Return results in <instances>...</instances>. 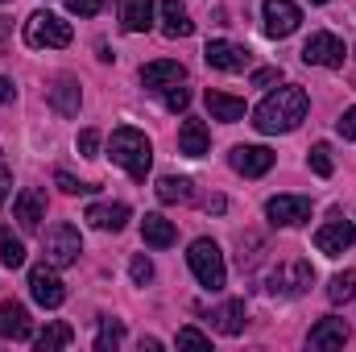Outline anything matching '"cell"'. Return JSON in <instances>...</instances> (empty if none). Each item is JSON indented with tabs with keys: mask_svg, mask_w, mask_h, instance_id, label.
I'll return each instance as SVG.
<instances>
[{
	"mask_svg": "<svg viewBox=\"0 0 356 352\" xmlns=\"http://www.w3.org/2000/svg\"><path fill=\"white\" fill-rule=\"evenodd\" d=\"M0 336L13 340V344H21V340L33 336V319H29L25 303H17V298H4L0 303Z\"/></svg>",
	"mask_w": 356,
	"mask_h": 352,
	"instance_id": "cell-13",
	"label": "cell"
},
{
	"mask_svg": "<svg viewBox=\"0 0 356 352\" xmlns=\"http://www.w3.org/2000/svg\"><path fill=\"white\" fill-rule=\"evenodd\" d=\"M207 145H211L207 125L186 116V120H182V129H178V154H186V158H203V154H207Z\"/></svg>",
	"mask_w": 356,
	"mask_h": 352,
	"instance_id": "cell-18",
	"label": "cell"
},
{
	"mask_svg": "<svg viewBox=\"0 0 356 352\" xmlns=\"http://www.w3.org/2000/svg\"><path fill=\"white\" fill-rule=\"evenodd\" d=\"M269 224H282V228H294V224H307L311 220V199L307 195H273L266 203Z\"/></svg>",
	"mask_w": 356,
	"mask_h": 352,
	"instance_id": "cell-10",
	"label": "cell"
},
{
	"mask_svg": "<svg viewBox=\"0 0 356 352\" xmlns=\"http://www.w3.org/2000/svg\"><path fill=\"white\" fill-rule=\"evenodd\" d=\"M353 294H356V273H353V269L336 273V278H332V286H327V298H332V303H348Z\"/></svg>",
	"mask_w": 356,
	"mask_h": 352,
	"instance_id": "cell-30",
	"label": "cell"
},
{
	"mask_svg": "<svg viewBox=\"0 0 356 352\" xmlns=\"http://www.w3.org/2000/svg\"><path fill=\"white\" fill-rule=\"evenodd\" d=\"M203 99H207V112H211V120H224V125H236V120H245V99H236V95H228V91H207Z\"/></svg>",
	"mask_w": 356,
	"mask_h": 352,
	"instance_id": "cell-21",
	"label": "cell"
},
{
	"mask_svg": "<svg viewBox=\"0 0 356 352\" xmlns=\"http://www.w3.org/2000/svg\"><path fill=\"white\" fill-rule=\"evenodd\" d=\"M178 349H211V336H203L199 328H178Z\"/></svg>",
	"mask_w": 356,
	"mask_h": 352,
	"instance_id": "cell-32",
	"label": "cell"
},
{
	"mask_svg": "<svg viewBox=\"0 0 356 352\" xmlns=\"http://www.w3.org/2000/svg\"><path fill=\"white\" fill-rule=\"evenodd\" d=\"M4 195H8V182H4V175H0V203H4Z\"/></svg>",
	"mask_w": 356,
	"mask_h": 352,
	"instance_id": "cell-41",
	"label": "cell"
},
{
	"mask_svg": "<svg viewBox=\"0 0 356 352\" xmlns=\"http://www.w3.org/2000/svg\"><path fill=\"white\" fill-rule=\"evenodd\" d=\"M13 95H17L13 79H4V75H0V104H13Z\"/></svg>",
	"mask_w": 356,
	"mask_h": 352,
	"instance_id": "cell-40",
	"label": "cell"
},
{
	"mask_svg": "<svg viewBox=\"0 0 356 352\" xmlns=\"http://www.w3.org/2000/svg\"><path fill=\"white\" fill-rule=\"evenodd\" d=\"M311 170H315L319 178H332L336 166H332V150H327V141H315V145H311Z\"/></svg>",
	"mask_w": 356,
	"mask_h": 352,
	"instance_id": "cell-31",
	"label": "cell"
},
{
	"mask_svg": "<svg viewBox=\"0 0 356 352\" xmlns=\"http://www.w3.org/2000/svg\"><path fill=\"white\" fill-rule=\"evenodd\" d=\"M203 58H207V67H211V71H228V75L249 67V50H245V46H236V42H224V38L207 42Z\"/></svg>",
	"mask_w": 356,
	"mask_h": 352,
	"instance_id": "cell-12",
	"label": "cell"
},
{
	"mask_svg": "<svg viewBox=\"0 0 356 352\" xmlns=\"http://www.w3.org/2000/svg\"><path fill=\"white\" fill-rule=\"evenodd\" d=\"M79 253H83V241H79V228L75 224H54L50 232H46V262L50 265H75L79 262Z\"/></svg>",
	"mask_w": 356,
	"mask_h": 352,
	"instance_id": "cell-6",
	"label": "cell"
},
{
	"mask_svg": "<svg viewBox=\"0 0 356 352\" xmlns=\"http://www.w3.org/2000/svg\"><path fill=\"white\" fill-rule=\"evenodd\" d=\"M282 79V71L277 67H266V71H253V88H269V83H277Z\"/></svg>",
	"mask_w": 356,
	"mask_h": 352,
	"instance_id": "cell-38",
	"label": "cell"
},
{
	"mask_svg": "<svg viewBox=\"0 0 356 352\" xmlns=\"http://www.w3.org/2000/svg\"><path fill=\"white\" fill-rule=\"evenodd\" d=\"M207 323H211V332H220V336H241L245 332V303H220L211 315H207Z\"/></svg>",
	"mask_w": 356,
	"mask_h": 352,
	"instance_id": "cell-20",
	"label": "cell"
},
{
	"mask_svg": "<svg viewBox=\"0 0 356 352\" xmlns=\"http://www.w3.org/2000/svg\"><path fill=\"white\" fill-rule=\"evenodd\" d=\"M79 104H83V91L75 79H58L54 88H50V108L58 112V116H79Z\"/></svg>",
	"mask_w": 356,
	"mask_h": 352,
	"instance_id": "cell-23",
	"label": "cell"
},
{
	"mask_svg": "<svg viewBox=\"0 0 356 352\" xmlns=\"http://www.w3.org/2000/svg\"><path fill=\"white\" fill-rule=\"evenodd\" d=\"M124 340V323L120 319H99V332H95V352H116Z\"/></svg>",
	"mask_w": 356,
	"mask_h": 352,
	"instance_id": "cell-27",
	"label": "cell"
},
{
	"mask_svg": "<svg viewBox=\"0 0 356 352\" xmlns=\"http://www.w3.org/2000/svg\"><path fill=\"white\" fill-rule=\"evenodd\" d=\"M311 4H327V0H311Z\"/></svg>",
	"mask_w": 356,
	"mask_h": 352,
	"instance_id": "cell-42",
	"label": "cell"
},
{
	"mask_svg": "<svg viewBox=\"0 0 356 352\" xmlns=\"http://www.w3.org/2000/svg\"><path fill=\"white\" fill-rule=\"evenodd\" d=\"M182 79H186V67L182 63H170V58L141 67V83L154 88V91H166V88H175V83H182Z\"/></svg>",
	"mask_w": 356,
	"mask_h": 352,
	"instance_id": "cell-17",
	"label": "cell"
},
{
	"mask_svg": "<svg viewBox=\"0 0 356 352\" xmlns=\"http://www.w3.org/2000/svg\"><path fill=\"white\" fill-rule=\"evenodd\" d=\"M340 133H344L348 141H356V108H348V112L340 116Z\"/></svg>",
	"mask_w": 356,
	"mask_h": 352,
	"instance_id": "cell-39",
	"label": "cell"
},
{
	"mask_svg": "<svg viewBox=\"0 0 356 352\" xmlns=\"http://www.w3.org/2000/svg\"><path fill=\"white\" fill-rule=\"evenodd\" d=\"M25 46L33 50H63L71 46V21H63L58 13H29L25 17Z\"/></svg>",
	"mask_w": 356,
	"mask_h": 352,
	"instance_id": "cell-3",
	"label": "cell"
},
{
	"mask_svg": "<svg viewBox=\"0 0 356 352\" xmlns=\"http://www.w3.org/2000/svg\"><path fill=\"white\" fill-rule=\"evenodd\" d=\"M129 278H133L137 286H145V282L154 278V262H149V257H133V262H129Z\"/></svg>",
	"mask_w": 356,
	"mask_h": 352,
	"instance_id": "cell-35",
	"label": "cell"
},
{
	"mask_svg": "<svg viewBox=\"0 0 356 352\" xmlns=\"http://www.w3.org/2000/svg\"><path fill=\"white\" fill-rule=\"evenodd\" d=\"M232 170L245 178H261L273 170V150L266 145H236L232 150Z\"/></svg>",
	"mask_w": 356,
	"mask_h": 352,
	"instance_id": "cell-14",
	"label": "cell"
},
{
	"mask_svg": "<svg viewBox=\"0 0 356 352\" xmlns=\"http://www.w3.org/2000/svg\"><path fill=\"white\" fill-rule=\"evenodd\" d=\"M0 4H4V0H0Z\"/></svg>",
	"mask_w": 356,
	"mask_h": 352,
	"instance_id": "cell-44",
	"label": "cell"
},
{
	"mask_svg": "<svg viewBox=\"0 0 356 352\" xmlns=\"http://www.w3.org/2000/svg\"><path fill=\"white\" fill-rule=\"evenodd\" d=\"M307 344H311L315 352L344 349V344H348V323H344V319H336V315H327V319H319V323L311 328V336H307Z\"/></svg>",
	"mask_w": 356,
	"mask_h": 352,
	"instance_id": "cell-15",
	"label": "cell"
},
{
	"mask_svg": "<svg viewBox=\"0 0 356 352\" xmlns=\"http://www.w3.org/2000/svg\"><path fill=\"white\" fill-rule=\"evenodd\" d=\"M29 294H33V303L46 307V311L63 307L67 286H63V278H58V265H50V262L33 265V269H29Z\"/></svg>",
	"mask_w": 356,
	"mask_h": 352,
	"instance_id": "cell-5",
	"label": "cell"
},
{
	"mask_svg": "<svg viewBox=\"0 0 356 352\" xmlns=\"http://www.w3.org/2000/svg\"><path fill=\"white\" fill-rule=\"evenodd\" d=\"M158 199H162V203H191V178L166 175L158 182Z\"/></svg>",
	"mask_w": 356,
	"mask_h": 352,
	"instance_id": "cell-29",
	"label": "cell"
},
{
	"mask_svg": "<svg viewBox=\"0 0 356 352\" xmlns=\"http://www.w3.org/2000/svg\"><path fill=\"white\" fill-rule=\"evenodd\" d=\"M0 262L8 269L25 265V245H21V237H13V228H0Z\"/></svg>",
	"mask_w": 356,
	"mask_h": 352,
	"instance_id": "cell-28",
	"label": "cell"
},
{
	"mask_svg": "<svg viewBox=\"0 0 356 352\" xmlns=\"http://www.w3.org/2000/svg\"><path fill=\"white\" fill-rule=\"evenodd\" d=\"M356 241V224L353 220H344V216H332L327 224H319V232H315V249L323 253V257H340V253H348Z\"/></svg>",
	"mask_w": 356,
	"mask_h": 352,
	"instance_id": "cell-7",
	"label": "cell"
},
{
	"mask_svg": "<svg viewBox=\"0 0 356 352\" xmlns=\"http://www.w3.org/2000/svg\"><path fill=\"white\" fill-rule=\"evenodd\" d=\"M108 154H112V162L133 178V182H145L149 166H154V145H149V137H145L141 129H133V125H120V129L112 133Z\"/></svg>",
	"mask_w": 356,
	"mask_h": 352,
	"instance_id": "cell-2",
	"label": "cell"
},
{
	"mask_svg": "<svg viewBox=\"0 0 356 352\" xmlns=\"http://www.w3.org/2000/svg\"><path fill=\"white\" fill-rule=\"evenodd\" d=\"M79 154H83V158H95V154H99V133H95V129H83V133H79Z\"/></svg>",
	"mask_w": 356,
	"mask_h": 352,
	"instance_id": "cell-36",
	"label": "cell"
},
{
	"mask_svg": "<svg viewBox=\"0 0 356 352\" xmlns=\"http://www.w3.org/2000/svg\"><path fill=\"white\" fill-rule=\"evenodd\" d=\"M191 29H195V21L182 8V0H162V33L166 38H191Z\"/></svg>",
	"mask_w": 356,
	"mask_h": 352,
	"instance_id": "cell-24",
	"label": "cell"
},
{
	"mask_svg": "<svg viewBox=\"0 0 356 352\" xmlns=\"http://www.w3.org/2000/svg\"><path fill=\"white\" fill-rule=\"evenodd\" d=\"M302 63H307V67H327V71H336V67H344V42H340L336 33H311L307 46H302Z\"/></svg>",
	"mask_w": 356,
	"mask_h": 352,
	"instance_id": "cell-9",
	"label": "cell"
},
{
	"mask_svg": "<svg viewBox=\"0 0 356 352\" xmlns=\"http://www.w3.org/2000/svg\"><path fill=\"white\" fill-rule=\"evenodd\" d=\"M141 237H145V245H149V249H170V245L178 241L175 224H170L166 216H158V211H149V216L141 220Z\"/></svg>",
	"mask_w": 356,
	"mask_h": 352,
	"instance_id": "cell-22",
	"label": "cell"
},
{
	"mask_svg": "<svg viewBox=\"0 0 356 352\" xmlns=\"http://www.w3.org/2000/svg\"><path fill=\"white\" fill-rule=\"evenodd\" d=\"M261 17H266L269 38H290V33L298 29V21H302V13H298L294 0H266V4H261Z\"/></svg>",
	"mask_w": 356,
	"mask_h": 352,
	"instance_id": "cell-11",
	"label": "cell"
},
{
	"mask_svg": "<svg viewBox=\"0 0 356 352\" xmlns=\"http://www.w3.org/2000/svg\"><path fill=\"white\" fill-rule=\"evenodd\" d=\"M315 282V269L307 262H290V265H282V269H273L269 273V294H277V298H298L307 286Z\"/></svg>",
	"mask_w": 356,
	"mask_h": 352,
	"instance_id": "cell-8",
	"label": "cell"
},
{
	"mask_svg": "<svg viewBox=\"0 0 356 352\" xmlns=\"http://www.w3.org/2000/svg\"><path fill=\"white\" fill-rule=\"evenodd\" d=\"M307 108H311L307 91L286 83V88L269 91L266 99L253 108V129L257 133H290V129H298L307 120Z\"/></svg>",
	"mask_w": 356,
	"mask_h": 352,
	"instance_id": "cell-1",
	"label": "cell"
},
{
	"mask_svg": "<svg viewBox=\"0 0 356 352\" xmlns=\"http://www.w3.org/2000/svg\"><path fill=\"white\" fill-rule=\"evenodd\" d=\"M186 262H191V273H195V282L203 286V290H224V282H228V269H224V253H220V245L216 241H195L191 245V253H186Z\"/></svg>",
	"mask_w": 356,
	"mask_h": 352,
	"instance_id": "cell-4",
	"label": "cell"
},
{
	"mask_svg": "<svg viewBox=\"0 0 356 352\" xmlns=\"http://www.w3.org/2000/svg\"><path fill=\"white\" fill-rule=\"evenodd\" d=\"M67 8H71L75 17H95V13L104 8V0H67Z\"/></svg>",
	"mask_w": 356,
	"mask_h": 352,
	"instance_id": "cell-37",
	"label": "cell"
},
{
	"mask_svg": "<svg viewBox=\"0 0 356 352\" xmlns=\"http://www.w3.org/2000/svg\"><path fill=\"white\" fill-rule=\"evenodd\" d=\"M124 29L129 33H149L154 29V0H124Z\"/></svg>",
	"mask_w": 356,
	"mask_h": 352,
	"instance_id": "cell-25",
	"label": "cell"
},
{
	"mask_svg": "<svg viewBox=\"0 0 356 352\" xmlns=\"http://www.w3.org/2000/svg\"><path fill=\"white\" fill-rule=\"evenodd\" d=\"M75 340V332L67 328V323H46L42 332H38V349L42 352H54V349H67Z\"/></svg>",
	"mask_w": 356,
	"mask_h": 352,
	"instance_id": "cell-26",
	"label": "cell"
},
{
	"mask_svg": "<svg viewBox=\"0 0 356 352\" xmlns=\"http://www.w3.org/2000/svg\"><path fill=\"white\" fill-rule=\"evenodd\" d=\"M83 220L99 232H120L129 224V203H91Z\"/></svg>",
	"mask_w": 356,
	"mask_h": 352,
	"instance_id": "cell-16",
	"label": "cell"
},
{
	"mask_svg": "<svg viewBox=\"0 0 356 352\" xmlns=\"http://www.w3.org/2000/svg\"><path fill=\"white\" fill-rule=\"evenodd\" d=\"M13 211H17V220H21V228H38V224L46 220V195H42L38 186H25V191L17 195V203H13Z\"/></svg>",
	"mask_w": 356,
	"mask_h": 352,
	"instance_id": "cell-19",
	"label": "cell"
},
{
	"mask_svg": "<svg viewBox=\"0 0 356 352\" xmlns=\"http://www.w3.org/2000/svg\"><path fill=\"white\" fill-rule=\"evenodd\" d=\"M162 95H166V108H170V112H186V104H191V91L182 88V83H175V88H166Z\"/></svg>",
	"mask_w": 356,
	"mask_h": 352,
	"instance_id": "cell-34",
	"label": "cell"
},
{
	"mask_svg": "<svg viewBox=\"0 0 356 352\" xmlns=\"http://www.w3.org/2000/svg\"><path fill=\"white\" fill-rule=\"evenodd\" d=\"M353 83H356V75H353Z\"/></svg>",
	"mask_w": 356,
	"mask_h": 352,
	"instance_id": "cell-43",
	"label": "cell"
},
{
	"mask_svg": "<svg viewBox=\"0 0 356 352\" xmlns=\"http://www.w3.org/2000/svg\"><path fill=\"white\" fill-rule=\"evenodd\" d=\"M54 182H58V191H63V195H91V191H95V186H88V182H79L75 175H67V170H58Z\"/></svg>",
	"mask_w": 356,
	"mask_h": 352,
	"instance_id": "cell-33",
	"label": "cell"
}]
</instances>
